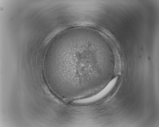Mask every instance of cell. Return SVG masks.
<instances>
[{
  "mask_svg": "<svg viewBox=\"0 0 159 127\" xmlns=\"http://www.w3.org/2000/svg\"><path fill=\"white\" fill-rule=\"evenodd\" d=\"M116 80V79H113L104 89L96 94L88 98L76 100L73 101L72 103L74 104L83 105L88 104L97 101L110 90L115 84Z\"/></svg>",
  "mask_w": 159,
  "mask_h": 127,
  "instance_id": "obj_1",
  "label": "cell"
}]
</instances>
